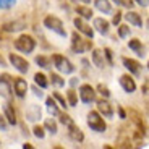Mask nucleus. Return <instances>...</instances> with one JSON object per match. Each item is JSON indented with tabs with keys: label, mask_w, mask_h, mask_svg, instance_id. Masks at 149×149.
<instances>
[{
	"label": "nucleus",
	"mask_w": 149,
	"mask_h": 149,
	"mask_svg": "<svg viewBox=\"0 0 149 149\" xmlns=\"http://www.w3.org/2000/svg\"><path fill=\"white\" fill-rule=\"evenodd\" d=\"M76 13H78L81 18H84V19H89V18H93V10H91L89 7H86L84 3H81V5H76Z\"/></svg>",
	"instance_id": "22"
},
{
	"label": "nucleus",
	"mask_w": 149,
	"mask_h": 149,
	"mask_svg": "<svg viewBox=\"0 0 149 149\" xmlns=\"http://www.w3.org/2000/svg\"><path fill=\"white\" fill-rule=\"evenodd\" d=\"M128 47H130L131 50H134L138 55H143V45H141V41H139V39H131V41H128Z\"/></svg>",
	"instance_id": "27"
},
{
	"label": "nucleus",
	"mask_w": 149,
	"mask_h": 149,
	"mask_svg": "<svg viewBox=\"0 0 149 149\" xmlns=\"http://www.w3.org/2000/svg\"><path fill=\"white\" fill-rule=\"evenodd\" d=\"M122 5H125V7L128 8V10H131V8H133V0H122Z\"/></svg>",
	"instance_id": "39"
},
{
	"label": "nucleus",
	"mask_w": 149,
	"mask_h": 149,
	"mask_svg": "<svg viewBox=\"0 0 149 149\" xmlns=\"http://www.w3.org/2000/svg\"><path fill=\"white\" fill-rule=\"evenodd\" d=\"M45 105H47V110H49V113H50V115L57 117V115L60 113V112H58V107H57V104H55V99H54V96L45 99Z\"/></svg>",
	"instance_id": "23"
},
{
	"label": "nucleus",
	"mask_w": 149,
	"mask_h": 149,
	"mask_svg": "<svg viewBox=\"0 0 149 149\" xmlns=\"http://www.w3.org/2000/svg\"><path fill=\"white\" fill-rule=\"evenodd\" d=\"M34 83H36V86H39L41 89H45L49 86V79L47 76H45L44 73H36L34 74Z\"/></svg>",
	"instance_id": "24"
},
{
	"label": "nucleus",
	"mask_w": 149,
	"mask_h": 149,
	"mask_svg": "<svg viewBox=\"0 0 149 149\" xmlns=\"http://www.w3.org/2000/svg\"><path fill=\"white\" fill-rule=\"evenodd\" d=\"M15 49L19 50L21 54H33L34 49H36V41H34V37L23 34L15 41Z\"/></svg>",
	"instance_id": "4"
},
{
	"label": "nucleus",
	"mask_w": 149,
	"mask_h": 149,
	"mask_svg": "<svg viewBox=\"0 0 149 149\" xmlns=\"http://www.w3.org/2000/svg\"><path fill=\"white\" fill-rule=\"evenodd\" d=\"M52 62H54V67L60 71V73H65V74H71L74 71V67L67 57L60 55V54H54L52 55Z\"/></svg>",
	"instance_id": "5"
},
{
	"label": "nucleus",
	"mask_w": 149,
	"mask_h": 149,
	"mask_svg": "<svg viewBox=\"0 0 149 149\" xmlns=\"http://www.w3.org/2000/svg\"><path fill=\"white\" fill-rule=\"evenodd\" d=\"M52 96H54V99L60 104V107L67 109V101H65V97L62 96V94H60V93H52Z\"/></svg>",
	"instance_id": "34"
},
{
	"label": "nucleus",
	"mask_w": 149,
	"mask_h": 149,
	"mask_svg": "<svg viewBox=\"0 0 149 149\" xmlns=\"http://www.w3.org/2000/svg\"><path fill=\"white\" fill-rule=\"evenodd\" d=\"M0 97H3L5 101H8V102L13 97V93H11V78H10V74H7V73L0 74Z\"/></svg>",
	"instance_id": "6"
},
{
	"label": "nucleus",
	"mask_w": 149,
	"mask_h": 149,
	"mask_svg": "<svg viewBox=\"0 0 149 149\" xmlns=\"http://www.w3.org/2000/svg\"><path fill=\"white\" fill-rule=\"evenodd\" d=\"M73 23H74V26H76V29H78V33H83L86 37H91V39H93L94 29L84 21V18L78 16V18H74V19H73Z\"/></svg>",
	"instance_id": "9"
},
{
	"label": "nucleus",
	"mask_w": 149,
	"mask_h": 149,
	"mask_svg": "<svg viewBox=\"0 0 149 149\" xmlns=\"http://www.w3.org/2000/svg\"><path fill=\"white\" fill-rule=\"evenodd\" d=\"M120 21H122V13H120V11H117L115 15H113V18H112V23H113V24H120Z\"/></svg>",
	"instance_id": "37"
},
{
	"label": "nucleus",
	"mask_w": 149,
	"mask_h": 149,
	"mask_svg": "<svg viewBox=\"0 0 149 149\" xmlns=\"http://www.w3.org/2000/svg\"><path fill=\"white\" fill-rule=\"evenodd\" d=\"M73 3H84V5H88L91 2V0H71Z\"/></svg>",
	"instance_id": "44"
},
{
	"label": "nucleus",
	"mask_w": 149,
	"mask_h": 149,
	"mask_svg": "<svg viewBox=\"0 0 149 149\" xmlns=\"http://www.w3.org/2000/svg\"><path fill=\"white\" fill-rule=\"evenodd\" d=\"M110 23L107 21L105 18H94V28H96V31L99 34H102V36H107L109 31H110Z\"/></svg>",
	"instance_id": "16"
},
{
	"label": "nucleus",
	"mask_w": 149,
	"mask_h": 149,
	"mask_svg": "<svg viewBox=\"0 0 149 149\" xmlns=\"http://www.w3.org/2000/svg\"><path fill=\"white\" fill-rule=\"evenodd\" d=\"M125 19H127L130 24L136 26V28H141V26H143V18H141V15H139V13H136V11H133V10H128V13L125 15Z\"/></svg>",
	"instance_id": "17"
},
{
	"label": "nucleus",
	"mask_w": 149,
	"mask_h": 149,
	"mask_svg": "<svg viewBox=\"0 0 149 149\" xmlns=\"http://www.w3.org/2000/svg\"><path fill=\"white\" fill-rule=\"evenodd\" d=\"M93 49V41L91 37H83L79 36L78 31H74L71 34V50L74 54H83V52H88Z\"/></svg>",
	"instance_id": "1"
},
{
	"label": "nucleus",
	"mask_w": 149,
	"mask_h": 149,
	"mask_svg": "<svg viewBox=\"0 0 149 149\" xmlns=\"http://www.w3.org/2000/svg\"><path fill=\"white\" fill-rule=\"evenodd\" d=\"M36 63L39 65L41 68H52V58H49V57H44V55H37L36 57Z\"/></svg>",
	"instance_id": "25"
},
{
	"label": "nucleus",
	"mask_w": 149,
	"mask_h": 149,
	"mask_svg": "<svg viewBox=\"0 0 149 149\" xmlns=\"http://www.w3.org/2000/svg\"><path fill=\"white\" fill-rule=\"evenodd\" d=\"M91 60H93V63L96 65L97 68H104L105 67V55H104L102 50H99V49H94L93 50Z\"/></svg>",
	"instance_id": "18"
},
{
	"label": "nucleus",
	"mask_w": 149,
	"mask_h": 149,
	"mask_svg": "<svg viewBox=\"0 0 149 149\" xmlns=\"http://www.w3.org/2000/svg\"><path fill=\"white\" fill-rule=\"evenodd\" d=\"M8 125H7V118H5V115H2L0 113V130L2 131H7Z\"/></svg>",
	"instance_id": "36"
},
{
	"label": "nucleus",
	"mask_w": 149,
	"mask_h": 149,
	"mask_svg": "<svg viewBox=\"0 0 149 149\" xmlns=\"http://www.w3.org/2000/svg\"><path fill=\"white\" fill-rule=\"evenodd\" d=\"M70 84H71V86H73V88H74V86L78 84V78H71V81H70Z\"/></svg>",
	"instance_id": "45"
},
{
	"label": "nucleus",
	"mask_w": 149,
	"mask_h": 149,
	"mask_svg": "<svg viewBox=\"0 0 149 149\" xmlns=\"http://www.w3.org/2000/svg\"><path fill=\"white\" fill-rule=\"evenodd\" d=\"M94 5H96V8L99 11H102L104 15H109V13H112V5L109 0H96L94 2Z\"/></svg>",
	"instance_id": "21"
},
{
	"label": "nucleus",
	"mask_w": 149,
	"mask_h": 149,
	"mask_svg": "<svg viewBox=\"0 0 149 149\" xmlns=\"http://www.w3.org/2000/svg\"><path fill=\"white\" fill-rule=\"evenodd\" d=\"M86 123H88V127L91 128L93 131H96V133H104L105 130H107V125H105L104 122V117L99 113V112H89L88 113V117H86Z\"/></svg>",
	"instance_id": "2"
},
{
	"label": "nucleus",
	"mask_w": 149,
	"mask_h": 149,
	"mask_svg": "<svg viewBox=\"0 0 149 149\" xmlns=\"http://www.w3.org/2000/svg\"><path fill=\"white\" fill-rule=\"evenodd\" d=\"M50 83H52L55 88H63L65 86V79L60 76V74H57V73H50Z\"/></svg>",
	"instance_id": "28"
},
{
	"label": "nucleus",
	"mask_w": 149,
	"mask_h": 149,
	"mask_svg": "<svg viewBox=\"0 0 149 149\" xmlns=\"http://www.w3.org/2000/svg\"><path fill=\"white\" fill-rule=\"evenodd\" d=\"M120 86H122L123 91L128 93V94L136 91V83H134L131 74H122V76H120Z\"/></svg>",
	"instance_id": "12"
},
{
	"label": "nucleus",
	"mask_w": 149,
	"mask_h": 149,
	"mask_svg": "<svg viewBox=\"0 0 149 149\" xmlns=\"http://www.w3.org/2000/svg\"><path fill=\"white\" fill-rule=\"evenodd\" d=\"M24 28H26V21L24 19H15V21H10L3 24V31H7V33H18V31H23Z\"/></svg>",
	"instance_id": "14"
},
{
	"label": "nucleus",
	"mask_w": 149,
	"mask_h": 149,
	"mask_svg": "<svg viewBox=\"0 0 149 149\" xmlns=\"http://www.w3.org/2000/svg\"><path fill=\"white\" fill-rule=\"evenodd\" d=\"M122 62H123V65H125V68H127L131 74L138 76V74L141 73V65H139V62H136V60H133V58H128V57H123Z\"/></svg>",
	"instance_id": "13"
},
{
	"label": "nucleus",
	"mask_w": 149,
	"mask_h": 149,
	"mask_svg": "<svg viewBox=\"0 0 149 149\" xmlns=\"http://www.w3.org/2000/svg\"><path fill=\"white\" fill-rule=\"evenodd\" d=\"M33 91H34V96H37V97H39V99H41V97L44 96V94H42V91H41V89H37L36 86H34V88H33Z\"/></svg>",
	"instance_id": "42"
},
{
	"label": "nucleus",
	"mask_w": 149,
	"mask_h": 149,
	"mask_svg": "<svg viewBox=\"0 0 149 149\" xmlns=\"http://www.w3.org/2000/svg\"><path fill=\"white\" fill-rule=\"evenodd\" d=\"M41 107L39 105H36V104H31L29 107L24 110V115H26V120L28 122H36V120H39L41 118Z\"/></svg>",
	"instance_id": "15"
},
{
	"label": "nucleus",
	"mask_w": 149,
	"mask_h": 149,
	"mask_svg": "<svg viewBox=\"0 0 149 149\" xmlns=\"http://www.w3.org/2000/svg\"><path fill=\"white\" fill-rule=\"evenodd\" d=\"M58 117H60V123H63L65 127H70V125H73V118H71L70 115H68V113H58Z\"/></svg>",
	"instance_id": "29"
},
{
	"label": "nucleus",
	"mask_w": 149,
	"mask_h": 149,
	"mask_svg": "<svg viewBox=\"0 0 149 149\" xmlns=\"http://www.w3.org/2000/svg\"><path fill=\"white\" fill-rule=\"evenodd\" d=\"M118 36L122 37V39H125V37L130 36V26H127V24H120L118 26Z\"/></svg>",
	"instance_id": "32"
},
{
	"label": "nucleus",
	"mask_w": 149,
	"mask_h": 149,
	"mask_svg": "<svg viewBox=\"0 0 149 149\" xmlns=\"http://www.w3.org/2000/svg\"><path fill=\"white\" fill-rule=\"evenodd\" d=\"M148 70H149V62H148Z\"/></svg>",
	"instance_id": "48"
},
{
	"label": "nucleus",
	"mask_w": 149,
	"mask_h": 149,
	"mask_svg": "<svg viewBox=\"0 0 149 149\" xmlns=\"http://www.w3.org/2000/svg\"><path fill=\"white\" fill-rule=\"evenodd\" d=\"M104 55H105V58H107L109 63L113 62V57H112V50H110V49H104Z\"/></svg>",
	"instance_id": "38"
},
{
	"label": "nucleus",
	"mask_w": 149,
	"mask_h": 149,
	"mask_svg": "<svg viewBox=\"0 0 149 149\" xmlns=\"http://www.w3.org/2000/svg\"><path fill=\"white\" fill-rule=\"evenodd\" d=\"M28 88H29V86H28L26 79H23V78H13V91H15V94L19 97V99L26 97Z\"/></svg>",
	"instance_id": "11"
},
{
	"label": "nucleus",
	"mask_w": 149,
	"mask_h": 149,
	"mask_svg": "<svg viewBox=\"0 0 149 149\" xmlns=\"http://www.w3.org/2000/svg\"><path fill=\"white\" fill-rule=\"evenodd\" d=\"M113 2H115L117 5H120V3H122V0H113Z\"/></svg>",
	"instance_id": "47"
},
{
	"label": "nucleus",
	"mask_w": 149,
	"mask_h": 149,
	"mask_svg": "<svg viewBox=\"0 0 149 149\" xmlns=\"http://www.w3.org/2000/svg\"><path fill=\"white\" fill-rule=\"evenodd\" d=\"M3 115H5V118H7V122L15 127L16 125V113H15V110H13L10 102H7V104L3 105Z\"/></svg>",
	"instance_id": "20"
},
{
	"label": "nucleus",
	"mask_w": 149,
	"mask_h": 149,
	"mask_svg": "<svg viewBox=\"0 0 149 149\" xmlns=\"http://www.w3.org/2000/svg\"><path fill=\"white\" fill-rule=\"evenodd\" d=\"M33 134L36 136V138H39V139H44V136H45L44 127H39V125H36V127L33 128Z\"/></svg>",
	"instance_id": "33"
},
{
	"label": "nucleus",
	"mask_w": 149,
	"mask_h": 149,
	"mask_svg": "<svg viewBox=\"0 0 149 149\" xmlns=\"http://www.w3.org/2000/svg\"><path fill=\"white\" fill-rule=\"evenodd\" d=\"M97 112L101 113L104 118H112L113 117V107L110 105V102L107 99H101V101H97Z\"/></svg>",
	"instance_id": "10"
},
{
	"label": "nucleus",
	"mask_w": 149,
	"mask_h": 149,
	"mask_svg": "<svg viewBox=\"0 0 149 149\" xmlns=\"http://www.w3.org/2000/svg\"><path fill=\"white\" fill-rule=\"evenodd\" d=\"M0 67H7V62L3 60V57L0 55Z\"/></svg>",
	"instance_id": "46"
},
{
	"label": "nucleus",
	"mask_w": 149,
	"mask_h": 149,
	"mask_svg": "<svg viewBox=\"0 0 149 149\" xmlns=\"http://www.w3.org/2000/svg\"><path fill=\"white\" fill-rule=\"evenodd\" d=\"M44 130H47L49 133H52V134H57V131H58L57 122H55L54 118H45V122H44Z\"/></svg>",
	"instance_id": "26"
},
{
	"label": "nucleus",
	"mask_w": 149,
	"mask_h": 149,
	"mask_svg": "<svg viewBox=\"0 0 149 149\" xmlns=\"http://www.w3.org/2000/svg\"><path fill=\"white\" fill-rule=\"evenodd\" d=\"M67 97H68V104H70L71 107H74V105L78 104V97H76V93H74L73 89H70L67 93Z\"/></svg>",
	"instance_id": "30"
},
{
	"label": "nucleus",
	"mask_w": 149,
	"mask_h": 149,
	"mask_svg": "<svg viewBox=\"0 0 149 149\" xmlns=\"http://www.w3.org/2000/svg\"><path fill=\"white\" fill-rule=\"evenodd\" d=\"M68 136H70L71 139H73L74 143H83V139H84V134H83V131L79 130L76 125H70L68 127Z\"/></svg>",
	"instance_id": "19"
},
{
	"label": "nucleus",
	"mask_w": 149,
	"mask_h": 149,
	"mask_svg": "<svg viewBox=\"0 0 149 149\" xmlns=\"http://www.w3.org/2000/svg\"><path fill=\"white\" fill-rule=\"evenodd\" d=\"M118 115H120V118H127V113H125V110L122 107H118Z\"/></svg>",
	"instance_id": "43"
},
{
	"label": "nucleus",
	"mask_w": 149,
	"mask_h": 149,
	"mask_svg": "<svg viewBox=\"0 0 149 149\" xmlns=\"http://www.w3.org/2000/svg\"><path fill=\"white\" fill-rule=\"evenodd\" d=\"M143 93L149 96V79H146V81L143 83Z\"/></svg>",
	"instance_id": "41"
},
{
	"label": "nucleus",
	"mask_w": 149,
	"mask_h": 149,
	"mask_svg": "<svg viewBox=\"0 0 149 149\" xmlns=\"http://www.w3.org/2000/svg\"><path fill=\"white\" fill-rule=\"evenodd\" d=\"M78 93L81 102H84V104H91V102L96 101V89L91 84H81Z\"/></svg>",
	"instance_id": "7"
},
{
	"label": "nucleus",
	"mask_w": 149,
	"mask_h": 149,
	"mask_svg": "<svg viewBox=\"0 0 149 149\" xmlns=\"http://www.w3.org/2000/svg\"><path fill=\"white\" fill-rule=\"evenodd\" d=\"M133 2H136V3L139 5V7H149V0H133Z\"/></svg>",
	"instance_id": "40"
},
{
	"label": "nucleus",
	"mask_w": 149,
	"mask_h": 149,
	"mask_svg": "<svg viewBox=\"0 0 149 149\" xmlns=\"http://www.w3.org/2000/svg\"><path fill=\"white\" fill-rule=\"evenodd\" d=\"M97 91H99V93H101V96H102V97H105V99H109V97H110V91H109L107 86L99 84V86H97Z\"/></svg>",
	"instance_id": "35"
},
{
	"label": "nucleus",
	"mask_w": 149,
	"mask_h": 149,
	"mask_svg": "<svg viewBox=\"0 0 149 149\" xmlns=\"http://www.w3.org/2000/svg\"><path fill=\"white\" fill-rule=\"evenodd\" d=\"M8 60H10V63L15 67V70H18L19 73H28L29 63H28L26 58H23V57L16 55V54H10V55H8Z\"/></svg>",
	"instance_id": "8"
},
{
	"label": "nucleus",
	"mask_w": 149,
	"mask_h": 149,
	"mask_svg": "<svg viewBox=\"0 0 149 149\" xmlns=\"http://www.w3.org/2000/svg\"><path fill=\"white\" fill-rule=\"evenodd\" d=\"M44 26L47 28L49 31L58 34L60 37L67 36V29H65L63 23H62V19H60V18H57V16H52V15L45 16V18H44Z\"/></svg>",
	"instance_id": "3"
},
{
	"label": "nucleus",
	"mask_w": 149,
	"mask_h": 149,
	"mask_svg": "<svg viewBox=\"0 0 149 149\" xmlns=\"http://www.w3.org/2000/svg\"><path fill=\"white\" fill-rule=\"evenodd\" d=\"M16 0H0V10H10L11 7H15Z\"/></svg>",
	"instance_id": "31"
}]
</instances>
